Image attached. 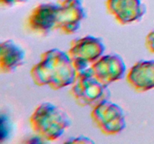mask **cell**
<instances>
[{"mask_svg": "<svg viewBox=\"0 0 154 144\" xmlns=\"http://www.w3.org/2000/svg\"><path fill=\"white\" fill-rule=\"evenodd\" d=\"M30 76L38 86L59 90L74 83L77 70L68 52L53 48L41 55L40 61L32 68Z\"/></svg>", "mask_w": 154, "mask_h": 144, "instance_id": "1", "label": "cell"}, {"mask_svg": "<svg viewBox=\"0 0 154 144\" xmlns=\"http://www.w3.org/2000/svg\"><path fill=\"white\" fill-rule=\"evenodd\" d=\"M32 130L38 137L54 141L61 137L72 124L70 117L63 110L51 102L36 107L29 118Z\"/></svg>", "mask_w": 154, "mask_h": 144, "instance_id": "2", "label": "cell"}, {"mask_svg": "<svg viewBox=\"0 0 154 144\" xmlns=\"http://www.w3.org/2000/svg\"><path fill=\"white\" fill-rule=\"evenodd\" d=\"M70 93L78 105L92 109L102 102L110 100L111 95L108 86L96 78L91 67L77 73Z\"/></svg>", "mask_w": 154, "mask_h": 144, "instance_id": "3", "label": "cell"}, {"mask_svg": "<svg viewBox=\"0 0 154 144\" xmlns=\"http://www.w3.org/2000/svg\"><path fill=\"white\" fill-rule=\"evenodd\" d=\"M105 46L102 38L87 35L72 40L68 51L77 73L90 68L104 55Z\"/></svg>", "mask_w": 154, "mask_h": 144, "instance_id": "4", "label": "cell"}, {"mask_svg": "<svg viewBox=\"0 0 154 144\" xmlns=\"http://www.w3.org/2000/svg\"><path fill=\"white\" fill-rule=\"evenodd\" d=\"M90 116L96 127L105 135L118 134L126 127L124 111L111 100H105L93 108Z\"/></svg>", "mask_w": 154, "mask_h": 144, "instance_id": "5", "label": "cell"}, {"mask_svg": "<svg viewBox=\"0 0 154 144\" xmlns=\"http://www.w3.org/2000/svg\"><path fill=\"white\" fill-rule=\"evenodd\" d=\"M54 30L66 35L80 29L86 18V10L81 0H60Z\"/></svg>", "mask_w": 154, "mask_h": 144, "instance_id": "6", "label": "cell"}, {"mask_svg": "<svg viewBox=\"0 0 154 144\" xmlns=\"http://www.w3.org/2000/svg\"><path fill=\"white\" fill-rule=\"evenodd\" d=\"M59 3H43L32 9L27 17L29 31L38 35H47L54 30Z\"/></svg>", "mask_w": 154, "mask_h": 144, "instance_id": "7", "label": "cell"}, {"mask_svg": "<svg viewBox=\"0 0 154 144\" xmlns=\"http://www.w3.org/2000/svg\"><path fill=\"white\" fill-rule=\"evenodd\" d=\"M91 68L96 78L106 86L122 80L126 73V63L117 53L103 55Z\"/></svg>", "mask_w": 154, "mask_h": 144, "instance_id": "8", "label": "cell"}, {"mask_svg": "<svg viewBox=\"0 0 154 144\" xmlns=\"http://www.w3.org/2000/svg\"><path fill=\"white\" fill-rule=\"evenodd\" d=\"M106 8L121 25L141 20L147 11L142 0H107Z\"/></svg>", "mask_w": 154, "mask_h": 144, "instance_id": "9", "label": "cell"}, {"mask_svg": "<svg viewBox=\"0 0 154 144\" xmlns=\"http://www.w3.org/2000/svg\"><path fill=\"white\" fill-rule=\"evenodd\" d=\"M128 84L138 92L154 88V60H141L126 74Z\"/></svg>", "mask_w": 154, "mask_h": 144, "instance_id": "10", "label": "cell"}, {"mask_svg": "<svg viewBox=\"0 0 154 144\" xmlns=\"http://www.w3.org/2000/svg\"><path fill=\"white\" fill-rule=\"evenodd\" d=\"M26 53L21 46L13 40H6L0 45V70L10 74L24 63Z\"/></svg>", "mask_w": 154, "mask_h": 144, "instance_id": "11", "label": "cell"}, {"mask_svg": "<svg viewBox=\"0 0 154 144\" xmlns=\"http://www.w3.org/2000/svg\"><path fill=\"white\" fill-rule=\"evenodd\" d=\"M12 123L11 122L10 118L5 113H2L1 115V142H3L5 140L10 136L11 133Z\"/></svg>", "mask_w": 154, "mask_h": 144, "instance_id": "12", "label": "cell"}, {"mask_svg": "<svg viewBox=\"0 0 154 144\" xmlns=\"http://www.w3.org/2000/svg\"><path fill=\"white\" fill-rule=\"evenodd\" d=\"M66 142H73V143H94L95 141H93L91 138L87 137V136H76V137L70 138Z\"/></svg>", "mask_w": 154, "mask_h": 144, "instance_id": "13", "label": "cell"}, {"mask_svg": "<svg viewBox=\"0 0 154 144\" xmlns=\"http://www.w3.org/2000/svg\"><path fill=\"white\" fill-rule=\"evenodd\" d=\"M145 46L150 52L154 54V30L150 32L146 37Z\"/></svg>", "mask_w": 154, "mask_h": 144, "instance_id": "14", "label": "cell"}, {"mask_svg": "<svg viewBox=\"0 0 154 144\" xmlns=\"http://www.w3.org/2000/svg\"><path fill=\"white\" fill-rule=\"evenodd\" d=\"M27 0H0V4L3 7H11L17 4L26 2Z\"/></svg>", "mask_w": 154, "mask_h": 144, "instance_id": "15", "label": "cell"}]
</instances>
